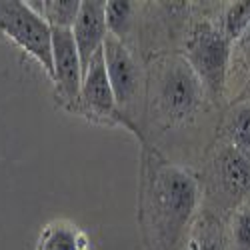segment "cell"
Masks as SVG:
<instances>
[{
	"label": "cell",
	"mask_w": 250,
	"mask_h": 250,
	"mask_svg": "<svg viewBox=\"0 0 250 250\" xmlns=\"http://www.w3.org/2000/svg\"><path fill=\"white\" fill-rule=\"evenodd\" d=\"M196 198V180L186 170L172 164H158L152 170L144 194V212L150 216L154 238L164 250L176 244L194 212Z\"/></svg>",
	"instance_id": "obj_1"
},
{
	"label": "cell",
	"mask_w": 250,
	"mask_h": 250,
	"mask_svg": "<svg viewBox=\"0 0 250 250\" xmlns=\"http://www.w3.org/2000/svg\"><path fill=\"white\" fill-rule=\"evenodd\" d=\"M204 96V86L186 58H168L156 82V104L164 118L180 122L192 116Z\"/></svg>",
	"instance_id": "obj_2"
},
{
	"label": "cell",
	"mask_w": 250,
	"mask_h": 250,
	"mask_svg": "<svg viewBox=\"0 0 250 250\" xmlns=\"http://www.w3.org/2000/svg\"><path fill=\"white\" fill-rule=\"evenodd\" d=\"M0 32L28 52L52 78V28L28 2L0 0Z\"/></svg>",
	"instance_id": "obj_3"
},
{
	"label": "cell",
	"mask_w": 250,
	"mask_h": 250,
	"mask_svg": "<svg viewBox=\"0 0 250 250\" xmlns=\"http://www.w3.org/2000/svg\"><path fill=\"white\" fill-rule=\"evenodd\" d=\"M228 58H230V40L222 30L212 24H198L186 44V62L200 78L206 92L216 96L222 90Z\"/></svg>",
	"instance_id": "obj_4"
},
{
	"label": "cell",
	"mask_w": 250,
	"mask_h": 250,
	"mask_svg": "<svg viewBox=\"0 0 250 250\" xmlns=\"http://www.w3.org/2000/svg\"><path fill=\"white\" fill-rule=\"evenodd\" d=\"M102 54L116 104H120V106L122 104H130L140 88V70L136 60L132 58L128 48L122 44V40L110 34L104 40Z\"/></svg>",
	"instance_id": "obj_5"
},
{
	"label": "cell",
	"mask_w": 250,
	"mask_h": 250,
	"mask_svg": "<svg viewBox=\"0 0 250 250\" xmlns=\"http://www.w3.org/2000/svg\"><path fill=\"white\" fill-rule=\"evenodd\" d=\"M74 42L82 62V74L88 68L90 60L102 50L104 40L108 36L106 26V2L100 0H84L80 6L78 18L72 26Z\"/></svg>",
	"instance_id": "obj_6"
},
{
	"label": "cell",
	"mask_w": 250,
	"mask_h": 250,
	"mask_svg": "<svg viewBox=\"0 0 250 250\" xmlns=\"http://www.w3.org/2000/svg\"><path fill=\"white\" fill-rule=\"evenodd\" d=\"M82 76V62L72 30L52 28V80L68 98H78Z\"/></svg>",
	"instance_id": "obj_7"
},
{
	"label": "cell",
	"mask_w": 250,
	"mask_h": 250,
	"mask_svg": "<svg viewBox=\"0 0 250 250\" xmlns=\"http://www.w3.org/2000/svg\"><path fill=\"white\" fill-rule=\"evenodd\" d=\"M80 96L86 102V106H90L94 112L102 116H118V104L110 86V80L106 74V64H104V54L102 50L90 60L88 68L84 70L82 76V88Z\"/></svg>",
	"instance_id": "obj_8"
},
{
	"label": "cell",
	"mask_w": 250,
	"mask_h": 250,
	"mask_svg": "<svg viewBox=\"0 0 250 250\" xmlns=\"http://www.w3.org/2000/svg\"><path fill=\"white\" fill-rule=\"evenodd\" d=\"M218 178L228 192H250V156L234 146L226 148L218 158Z\"/></svg>",
	"instance_id": "obj_9"
},
{
	"label": "cell",
	"mask_w": 250,
	"mask_h": 250,
	"mask_svg": "<svg viewBox=\"0 0 250 250\" xmlns=\"http://www.w3.org/2000/svg\"><path fill=\"white\" fill-rule=\"evenodd\" d=\"M82 2L80 0H46L42 2V16L50 28H68L72 30Z\"/></svg>",
	"instance_id": "obj_10"
},
{
	"label": "cell",
	"mask_w": 250,
	"mask_h": 250,
	"mask_svg": "<svg viewBox=\"0 0 250 250\" xmlns=\"http://www.w3.org/2000/svg\"><path fill=\"white\" fill-rule=\"evenodd\" d=\"M38 250H84V240L70 226H50L40 240Z\"/></svg>",
	"instance_id": "obj_11"
},
{
	"label": "cell",
	"mask_w": 250,
	"mask_h": 250,
	"mask_svg": "<svg viewBox=\"0 0 250 250\" xmlns=\"http://www.w3.org/2000/svg\"><path fill=\"white\" fill-rule=\"evenodd\" d=\"M228 136L232 146L250 156V102L238 106L228 124Z\"/></svg>",
	"instance_id": "obj_12"
},
{
	"label": "cell",
	"mask_w": 250,
	"mask_h": 250,
	"mask_svg": "<svg viewBox=\"0 0 250 250\" xmlns=\"http://www.w3.org/2000/svg\"><path fill=\"white\" fill-rule=\"evenodd\" d=\"M132 12H134V4L132 2H120V0L106 2V26H108V34L116 36L118 40H122V36L128 32V28L132 24Z\"/></svg>",
	"instance_id": "obj_13"
},
{
	"label": "cell",
	"mask_w": 250,
	"mask_h": 250,
	"mask_svg": "<svg viewBox=\"0 0 250 250\" xmlns=\"http://www.w3.org/2000/svg\"><path fill=\"white\" fill-rule=\"evenodd\" d=\"M250 26V2H234L224 16V36L228 40H238Z\"/></svg>",
	"instance_id": "obj_14"
},
{
	"label": "cell",
	"mask_w": 250,
	"mask_h": 250,
	"mask_svg": "<svg viewBox=\"0 0 250 250\" xmlns=\"http://www.w3.org/2000/svg\"><path fill=\"white\" fill-rule=\"evenodd\" d=\"M232 248L250 250V206L238 210L232 220Z\"/></svg>",
	"instance_id": "obj_15"
},
{
	"label": "cell",
	"mask_w": 250,
	"mask_h": 250,
	"mask_svg": "<svg viewBox=\"0 0 250 250\" xmlns=\"http://www.w3.org/2000/svg\"><path fill=\"white\" fill-rule=\"evenodd\" d=\"M238 46H240V52L250 60V26L242 32V36L238 38Z\"/></svg>",
	"instance_id": "obj_16"
},
{
	"label": "cell",
	"mask_w": 250,
	"mask_h": 250,
	"mask_svg": "<svg viewBox=\"0 0 250 250\" xmlns=\"http://www.w3.org/2000/svg\"><path fill=\"white\" fill-rule=\"evenodd\" d=\"M194 250H220V248H218V244H216V242H206V244L196 246Z\"/></svg>",
	"instance_id": "obj_17"
}]
</instances>
